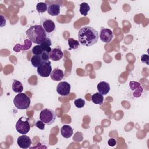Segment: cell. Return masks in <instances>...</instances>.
Masks as SVG:
<instances>
[{"instance_id": "20", "label": "cell", "mask_w": 149, "mask_h": 149, "mask_svg": "<svg viewBox=\"0 0 149 149\" xmlns=\"http://www.w3.org/2000/svg\"><path fill=\"white\" fill-rule=\"evenodd\" d=\"M91 101L97 105H102L104 102V97L99 93H96L91 95Z\"/></svg>"}, {"instance_id": "22", "label": "cell", "mask_w": 149, "mask_h": 149, "mask_svg": "<svg viewBox=\"0 0 149 149\" xmlns=\"http://www.w3.org/2000/svg\"><path fill=\"white\" fill-rule=\"evenodd\" d=\"M31 65L34 67V68H37L40 63L42 62V59L40 56V55H34L30 59Z\"/></svg>"}, {"instance_id": "15", "label": "cell", "mask_w": 149, "mask_h": 149, "mask_svg": "<svg viewBox=\"0 0 149 149\" xmlns=\"http://www.w3.org/2000/svg\"><path fill=\"white\" fill-rule=\"evenodd\" d=\"M98 91L102 95H106L110 91V85L106 81L100 82L97 86Z\"/></svg>"}, {"instance_id": "9", "label": "cell", "mask_w": 149, "mask_h": 149, "mask_svg": "<svg viewBox=\"0 0 149 149\" xmlns=\"http://www.w3.org/2000/svg\"><path fill=\"white\" fill-rule=\"evenodd\" d=\"M17 143L20 148L27 149L30 147L31 144V140L30 137L25 134H23L17 138Z\"/></svg>"}, {"instance_id": "19", "label": "cell", "mask_w": 149, "mask_h": 149, "mask_svg": "<svg viewBox=\"0 0 149 149\" xmlns=\"http://www.w3.org/2000/svg\"><path fill=\"white\" fill-rule=\"evenodd\" d=\"M12 90L16 93H20L23 90L22 83L17 80H14L12 85Z\"/></svg>"}, {"instance_id": "26", "label": "cell", "mask_w": 149, "mask_h": 149, "mask_svg": "<svg viewBox=\"0 0 149 149\" xmlns=\"http://www.w3.org/2000/svg\"><path fill=\"white\" fill-rule=\"evenodd\" d=\"M74 104L77 108H81L85 105V101L82 98H77L74 100Z\"/></svg>"}, {"instance_id": "6", "label": "cell", "mask_w": 149, "mask_h": 149, "mask_svg": "<svg viewBox=\"0 0 149 149\" xmlns=\"http://www.w3.org/2000/svg\"><path fill=\"white\" fill-rule=\"evenodd\" d=\"M37 68V73L42 77H48L52 72L51 63L49 61H42Z\"/></svg>"}, {"instance_id": "12", "label": "cell", "mask_w": 149, "mask_h": 149, "mask_svg": "<svg viewBox=\"0 0 149 149\" xmlns=\"http://www.w3.org/2000/svg\"><path fill=\"white\" fill-rule=\"evenodd\" d=\"M49 54V59L54 61H59L63 58V53L59 47L52 49Z\"/></svg>"}, {"instance_id": "18", "label": "cell", "mask_w": 149, "mask_h": 149, "mask_svg": "<svg viewBox=\"0 0 149 149\" xmlns=\"http://www.w3.org/2000/svg\"><path fill=\"white\" fill-rule=\"evenodd\" d=\"M40 45L41 48L42 49L43 51H46L48 53L51 52L52 49L51 48L52 42H51V40L48 37H47Z\"/></svg>"}, {"instance_id": "13", "label": "cell", "mask_w": 149, "mask_h": 149, "mask_svg": "<svg viewBox=\"0 0 149 149\" xmlns=\"http://www.w3.org/2000/svg\"><path fill=\"white\" fill-rule=\"evenodd\" d=\"M24 45H22L20 44H16L13 48V50L16 52H19L21 50L26 51L29 49L32 45V42L29 39H25L24 41Z\"/></svg>"}, {"instance_id": "17", "label": "cell", "mask_w": 149, "mask_h": 149, "mask_svg": "<svg viewBox=\"0 0 149 149\" xmlns=\"http://www.w3.org/2000/svg\"><path fill=\"white\" fill-rule=\"evenodd\" d=\"M60 5L56 3L51 4L48 6L47 12L49 15L52 16H58L60 13Z\"/></svg>"}, {"instance_id": "14", "label": "cell", "mask_w": 149, "mask_h": 149, "mask_svg": "<svg viewBox=\"0 0 149 149\" xmlns=\"http://www.w3.org/2000/svg\"><path fill=\"white\" fill-rule=\"evenodd\" d=\"M51 79L56 81H61L64 77V73L62 70L59 68H55L51 73Z\"/></svg>"}, {"instance_id": "25", "label": "cell", "mask_w": 149, "mask_h": 149, "mask_svg": "<svg viewBox=\"0 0 149 149\" xmlns=\"http://www.w3.org/2000/svg\"><path fill=\"white\" fill-rule=\"evenodd\" d=\"M32 53L34 55H41V54L42 53L43 50L41 48L40 45H37L33 47L32 50Z\"/></svg>"}, {"instance_id": "5", "label": "cell", "mask_w": 149, "mask_h": 149, "mask_svg": "<svg viewBox=\"0 0 149 149\" xmlns=\"http://www.w3.org/2000/svg\"><path fill=\"white\" fill-rule=\"evenodd\" d=\"M16 129L18 133L22 134H27L30 129L29 118L24 116L20 118L16 122Z\"/></svg>"}, {"instance_id": "10", "label": "cell", "mask_w": 149, "mask_h": 149, "mask_svg": "<svg viewBox=\"0 0 149 149\" xmlns=\"http://www.w3.org/2000/svg\"><path fill=\"white\" fill-rule=\"evenodd\" d=\"M129 87L132 91H133V96L136 98L140 97L142 94L143 88L140 85V84L137 81H130Z\"/></svg>"}, {"instance_id": "31", "label": "cell", "mask_w": 149, "mask_h": 149, "mask_svg": "<svg viewBox=\"0 0 149 149\" xmlns=\"http://www.w3.org/2000/svg\"><path fill=\"white\" fill-rule=\"evenodd\" d=\"M1 27H3V26H5V24H6V19L2 15H1Z\"/></svg>"}, {"instance_id": "1", "label": "cell", "mask_w": 149, "mask_h": 149, "mask_svg": "<svg viewBox=\"0 0 149 149\" xmlns=\"http://www.w3.org/2000/svg\"><path fill=\"white\" fill-rule=\"evenodd\" d=\"M98 38V31L90 26L83 27L78 32L79 42L84 46L90 47L96 44Z\"/></svg>"}, {"instance_id": "16", "label": "cell", "mask_w": 149, "mask_h": 149, "mask_svg": "<svg viewBox=\"0 0 149 149\" xmlns=\"http://www.w3.org/2000/svg\"><path fill=\"white\" fill-rule=\"evenodd\" d=\"M61 133L62 137L64 138H70L73 133V129L70 126L68 125H65L61 128Z\"/></svg>"}, {"instance_id": "23", "label": "cell", "mask_w": 149, "mask_h": 149, "mask_svg": "<svg viewBox=\"0 0 149 149\" xmlns=\"http://www.w3.org/2000/svg\"><path fill=\"white\" fill-rule=\"evenodd\" d=\"M68 45L69 46V48L72 49H76L79 47L80 44L79 41L74 40L72 38H69L68 40Z\"/></svg>"}, {"instance_id": "28", "label": "cell", "mask_w": 149, "mask_h": 149, "mask_svg": "<svg viewBox=\"0 0 149 149\" xmlns=\"http://www.w3.org/2000/svg\"><path fill=\"white\" fill-rule=\"evenodd\" d=\"M42 61H47L49 59V54L46 51H43L40 55Z\"/></svg>"}, {"instance_id": "7", "label": "cell", "mask_w": 149, "mask_h": 149, "mask_svg": "<svg viewBox=\"0 0 149 149\" xmlns=\"http://www.w3.org/2000/svg\"><path fill=\"white\" fill-rule=\"evenodd\" d=\"M99 37L102 42L108 43L111 42L113 38V33L112 31L109 29L101 27L99 33Z\"/></svg>"}, {"instance_id": "24", "label": "cell", "mask_w": 149, "mask_h": 149, "mask_svg": "<svg viewBox=\"0 0 149 149\" xmlns=\"http://www.w3.org/2000/svg\"><path fill=\"white\" fill-rule=\"evenodd\" d=\"M36 10L39 13H43L48 10V6L45 2H39L36 5Z\"/></svg>"}, {"instance_id": "21", "label": "cell", "mask_w": 149, "mask_h": 149, "mask_svg": "<svg viewBox=\"0 0 149 149\" xmlns=\"http://www.w3.org/2000/svg\"><path fill=\"white\" fill-rule=\"evenodd\" d=\"M90 8L89 5L86 3V2H82L80 5V13L83 15V16H87L88 12L90 10Z\"/></svg>"}, {"instance_id": "8", "label": "cell", "mask_w": 149, "mask_h": 149, "mask_svg": "<svg viewBox=\"0 0 149 149\" xmlns=\"http://www.w3.org/2000/svg\"><path fill=\"white\" fill-rule=\"evenodd\" d=\"M71 89L70 84L66 81H61L59 83L56 87L57 93L62 96H67L69 94Z\"/></svg>"}, {"instance_id": "4", "label": "cell", "mask_w": 149, "mask_h": 149, "mask_svg": "<svg viewBox=\"0 0 149 149\" xmlns=\"http://www.w3.org/2000/svg\"><path fill=\"white\" fill-rule=\"evenodd\" d=\"M39 118L44 123L50 125L55 122L56 115L52 109L49 108H45L41 111Z\"/></svg>"}, {"instance_id": "3", "label": "cell", "mask_w": 149, "mask_h": 149, "mask_svg": "<svg viewBox=\"0 0 149 149\" xmlns=\"http://www.w3.org/2000/svg\"><path fill=\"white\" fill-rule=\"evenodd\" d=\"M13 104L19 109H26L30 105V98L24 93H19L13 99Z\"/></svg>"}, {"instance_id": "30", "label": "cell", "mask_w": 149, "mask_h": 149, "mask_svg": "<svg viewBox=\"0 0 149 149\" xmlns=\"http://www.w3.org/2000/svg\"><path fill=\"white\" fill-rule=\"evenodd\" d=\"M116 144V140L114 138H110L108 140V144L111 147H114Z\"/></svg>"}, {"instance_id": "2", "label": "cell", "mask_w": 149, "mask_h": 149, "mask_svg": "<svg viewBox=\"0 0 149 149\" xmlns=\"http://www.w3.org/2000/svg\"><path fill=\"white\" fill-rule=\"evenodd\" d=\"M26 33L28 39L37 45H40L47 38V33L40 24L30 26Z\"/></svg>"}, {"instance_id": "11", "label": "cell", "mask_w": 149, "mask_h": 149, "mask_svg": "<svg viewBox=\"0 0 149 149\" xmlns=\"http://www.w3.org/2000/svg\"><path fill=\"white\" fill-rule=\"evenodd\" d=\"M42 26L46 31V33H51L53 32L55 29V24L54 22L49 19L42 18Z\"/></svg>"}, {"instance_id": "27", "label": "cell", "mask_w": 149, "mask_h": 149, "mask_svg": "<svg viewBox=\"0 0 149 149\" xmlns=\"http://www.w3.org/2000/svg\"><path fill=\"white\" fill-rule=\"evenodd\" d=\"M34 126L36 127H37V128L40 129V130H44V127H45V123L41 120H37Z\"/></svg>"}, {"instance_id": "29", "label": "cell", "mask_w": 149, "mask_h": 149, "mask_svg": "<svg viewBox=\"0 0 149 149\" xmlns=\"http://www.w3.org/2000/svg\"><path fill=\"white\" fill-rule=\"evenodd\" d=\"M141 61L143 63L147 64V65H149L148 63V55L147 54H143L141 56Z\"/></svg>"}]
</instances>
